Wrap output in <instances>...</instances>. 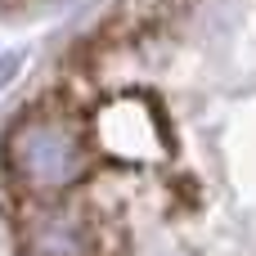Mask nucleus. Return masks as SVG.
Listing matches in <instances>:
<instances>
[{
    "label": "nucleus",
    "mask_w": 256,
    "mask_h": 256,
    "mask_svg": "<svg viewBox=\"0 0 256 256\" xmlns=\"http://www.w3.org/2000/svg\"><path fill=\"white\" fill-rule=\"evenodd\" d=\"M4 166L27 194L50 198L86 180L90 148L68 112H22L4 135Z\"/></svg>",
    "instance_id": "nucleus-1"
},
{
    "label": "nucleus",
    "mask_w": 256,
    "mask_h": 256,
    "mask_svg": "<svg viewBox=\"0 0 256 256\" xmlns=\"http://www.w3.org/2000/svg\"><path fill=\"white\" fill-rule=\"evenodd\" d=\"M18 256H104L99 225L76 202H32L18 216Z\"/></svg>",
    "instance_id": "nucleus-2"
}]
</instances>
